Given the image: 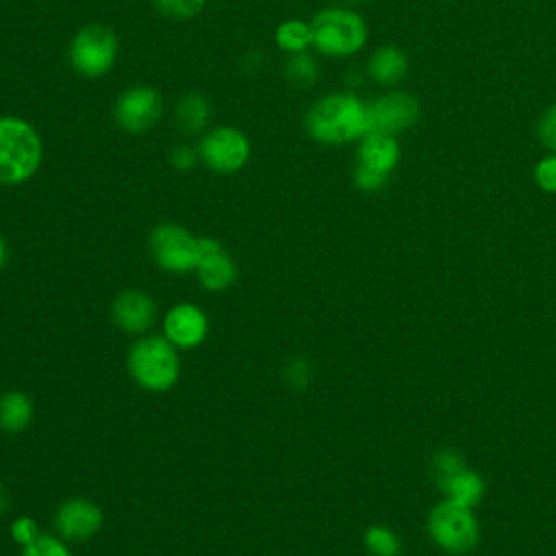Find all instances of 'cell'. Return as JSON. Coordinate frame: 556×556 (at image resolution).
<instances>
[{
    "label": "cell",
    "mask_w": 556,
    "mask_h": 556,
    "mask_svg": "<svg viewBox=\"0 0 556 556\" xmlns=\"http://www.w3.org/2000/svg\"><path fill=\"white\" fill-rule=\"evenodd\" d=\"M308 137L321 146H348L369 132L367 102L352 91H332L317 98L306 115Z\"/></svg>",
    "instance_id": "cell-1"
},
{
    "label": "cell",
    "mask_w": 556,
    "mask_h": 556,
    "mask_svg": "<svg viewBox=\"0 0 556 556\" xmlns=\"http://www.w3.org/2000/svg\"><path fill=\"white\" fill-rule=\"evenodd\" d=\"M43 161V139L24 117H0V185H22L30 180Z\"/></svg>",
    "instance_id": "cell-2"
},
{
    "label": "cell",
    "mask_w": 556,
    "mask_h": 556,
    "mask_svg": "<svg viewBox=\"0 0 556 556\" xmlns=\"http://www.w3.org/2000/svg\"><path fill=\"white\" fill-rule=\"evenodd\" d=\"M313 48L328 59H350L369 39L365 17L352 7H326L311 20Z\"/></svg>",
    "instance_id": "cell-3"
},
{
    "label": "cell",
    "mask_w": 556,
    "mask_h": 556,
    "mask_svg": "<svg viewBox=\"0 0 556 556\" xmlns=\"http://www.w3.org/2000/svg\"><path fill=\"white\" fill-rule=\"evenodd\" d=\"M128 371L141 389L167 391L180 374L176 345L159 334L137 339L128 350Z\"/></svg>",
    "instance_id": "cell-4"
},
{
    "label": "cell",
    "mask_w": 556,
    "mask_h": 556,
    "mask_svg": "<svg viewBox=\"0 0 556 556\" xmlns=\"http://www.w3.org/2000/svg\"><path fill=\"white\" fill-rule=\"evenodd\" d=\"M119 41L113 28L104 24L83 26L70 41V65L85 78H100L109 74L117 61Z\"/></svg>",
    "instance_id": "cell-5"
},
{
    "label": "cell",
    "mask_w": 556,
    "mask_h": 556,
    "mask_svg": "<svg viewBox=\"0 0 556 556\" xmlns=\"http://www.w3.org/2000/svg\"><path fill=\"white\" fill-rule=\"evenodd\" d=\"M432 541L450 554H467L478 543V521L469 506L445 500L428 517Z\"/></svg>",
    "instance_id": "cell-6"
},
{
    "label": "cell",
    "mask_w": 556,
    "mask_h": 556,
    "mask_svg": "<svg viewBox=\"0 0 556 556\" xmlns=\"http://www.w3.org/2000/svg\"><path fill=\"white\" fill-rule=\"evenodd\" d=\"M198 152L211 172L237 174L250 161V139L235 126H215L200 137Z\"/></svg>",
    "instance_id": "cell-7"
},
{
    "label": "cell",
    "mask_w": 556,
    "mask_h": 556,
    "mask_svg": "<svg viewBox=\"0 0 556 556\" xmlns=\"http://www.w3.org/2000/svg\"><path fill=\"white\" fill-rule=\"evenodd\" d=\"M200 237L178 224H159L150 235V252L156 265L169 274L195 269Z\"/></svg>",
    "instance_id": "cell-8"
},
{
    "label": "cell",
    "mask_w": 556,
    "mask_h": 556,
    "mask_svg": "<svg viewBox=\"0 0 556 556\" xmlns=\"http://www.w3.org/2000/svg\"><path fill=\"white\" fill-rule=\"evenodd\" d=\"M367 117L369 130L397 137L417 126L421 117V102L410 91L389 89L367 102Z\"/></svg>",
    "instance_id": "cell-9"
},
{
    "label": "cell",
    "mask_w": 556,
    "mask_h": 556,
    "mask_svg": "<svg viewBox=\"0 0 556 556\" xmlns=\"http://www.w3.org/2000/svg\"><path fill=\"white\" fill-rule=\"evenodd\" d=\"M161 115L163 98L154 87L148 85H132L124 89L113 104L115 124L130 135H139L154 128Z\"/></svg>",
    "instance_id": "cell-10"
},
{
    "label": "cell",
    "mask_w": 556,
    "mask_h": 556,
    "mask_svg": "<svg viewBox=\"0 0 556 556\" xmlns=\"http://www.w3.org/2000/svg\"><path fill=\"white\" fill-rule=\"evenodd\" d=\"M163 332L172 345L191 350L206 339L208 319H206L204 311H200L193 304L182 302L167 311L165 321H163Z\"/></svg>",
    "instance_id": "cell-11"
},
{
    "label": "cell",
    "mask_w": 556,
    "mask_h": 556,
    "mask_svg": "<svg viewBox=\"0 0 556 556\" xmlns=\"http://www.w3.org/2000/svg\"><path fill=\"white\" fill-rule=\"evenodd\" d=\"M102 526V510L83 497L67 500L54 515V528L65 541H85Z\"/></svg>",
    "instance_id": "cell-12"
},
{
    "label": "cell",
    "mask_w": 556,
    "mask_h": 556,
    "mask_svg": "<svg viewBox=\"0 0 556 556\" xmlns=\"http://www.w3.org/2000/svg\"><path fill=\"white\" fill-rule=\"evenodd\" d=\"M195 274L200 282L208 291H222L232 285L237 278V267L232 256L224 250V245L211 237H200Z\"/></svg>",
    "instance_id": "cell-13"
},
{
    "label": "cell",
    "mask_w": 556,
    "mask_h": 556,
    "mask_svg": "<svg viewBox=\"0 0 556 556\" xmlns=\"http://www.w3.org/2000/svg\"><path fill=\"white\" fill-rule=\"evenodd\" d=\"M402 146L397 137L369 130L356 141V165L391 176L393 169L400 165Z\"/></svg>",
    "instance_id": "cell-14"
},
{
    "label": "cell",
    "mask_w": 556,
    "mask_h": 556,
    "mask_svg": "<svg viewBox=\"0 0 556 556\" xmlns=\"http://www.w3.org/2000/svg\"><path fill=\"white\" fill-rule=\"evenodd\" d=\"M156 317V306L150 295L141 291H124L113 302V319L115 324L130 334L146 332Z\"/></svg>",
    "instance_id": "cell-15"
},
{
    "label": "cell",
    "mask_w": 556,
    "mask_h": 556,
    "mask_svg": "<svg viewBox=\"0 0 556 556\" xmlns=\"http://www.w3.org/2000/svg\"><path fill=\"white\" fill-rule=\"evenodd\" d=\"M367 74L380 87H395L408 74V56L397 46H380L367 61Z\"/></svg>",
    "instance_id": "cell-16"
},
{
    "label": "cell",
    "mask_w": 556,
    "mask_h": 556,
    "mask_svg": "<svg viewBox=\"0 0 556 556\" xmlns=\"http://www.w3.org/2000/svg\"><path fill=\"white\" fill-rule=\"evenodd\" d=\"M211 115H213L211 102L198 91H189V93L180 96L174 106V124L180 132H185L189 137L204 135L206 126L211 122Z\"/></svg>",
    "instance_id": "cell-17"
},
{
    "label": "cell",
    "mask_w": 556,
    "mask_h": 556,
    "mask_svg": "<svg viewBox=\"0 0 556 556\" xmlns=\"http://www.w3.org/2000/svg\"><path fill=\"white\" fill-rule=\"evenodd\" d=\"M439 489L447 495V500L458 502V504L471 508V506H476V504L482 500V495H484V480H482L476 471H471L469 467H465V469H460L458 473H454V476H450L447 480H443V482L439 484Z\"/></svg>",
    "instance_id": "cell-18"
},
{
    "label": "cell",
    "mask_w": 556,
    "mask_h": 556,
    "mask_svg": "<svg viewBox=\"0 0 556 556\" xmlns=\"http://www.w3.org/2000/svg\"><path fill=\"white\" fill-rule=\"evenodd\" d=\"M33 417L30 400L20 391H7L0 395V430L15 434L26 430Z\"/></svg>",
    "instance_id": "cell-19"
},
{
    "label": "cell",
    "mask_w": 556,
    "mask_h": 556,
    "mask_svg": "<svg viewBox=\"0 0 556 556\" xmlns=\"http://www.w3.org/2000/svg\"><path fill=\"white\" fill-rule=\"evenodd\" d=\"M274 39L276 46L287 52V54H295V52H304L308 48H313V30H311V22L291 17L285 20L276 26L274 30Z\"/></svg>",
    "instance_id": "cell-20"
},
{
    "label": "cell",
    "mask_w": 556,
    "mask_h": 556,
    "mask_svg": "<svg viewBox=\"0 0 556 556\" xmlns=\"http://www.w3.org/2000/svg\"><path fill=\"white\" fill-rule=\"evenodd\" d=\"M285 78L295 89L313 87L319 78V65H317L315 56L308 54V50L289 54L285 61Z\"/></svg>",
    "instance_id": "cell-21"
},
{
    "label": "cell",
    "mask_w": 556,
    "mask_h": 556,
    "mask_svg": "<svg viewBox=\"0 0 556 556\" xmlns=\"http://www.w3.org/2000/svg\"><path fill=\"white\" fill-rule=\"evenodd\" d=\"M365 547L374 556H397L400 554V539L387 526H371L365 532Z\"/></svg>",
    "instance_id": "cell-22"
},
{
    "label": "cell",
    "mask_w": 556,
    "mask_h": 556,
    "mask_svg": "<svg viewBox=\"0 0 556 556\" xmlns=\"http://www.w3.org/2000/svg\"><path fill=\"white\" fill-rule=\"evenodd\" d=\"M156 11L169 20H193L206 7V0H152Z\"/></svg>",
    "instance_id": "cell-23"
},
{
    "label": "cell",
    "mask_w": 556,
    "mask_h": 556,
    "mask_svg": "<svg viewBox=\"0 0 556 556\" xmlns=\"http://www.w3.org/2000/svg\"><path fill=\"white\" fill-rule=\"evenodd\" d=\"M532 178L541 191L556 193V152H549L536 161Z\"/></svg>",
    "instance_id": "cell-24"
},
{
    "label": "cell",
    "mask_w": 556,
    "mask_h": 556,
    "mask_svg": "<svg viewBox=\"0 0 556 556\" xmlns=\"http://www.w3.org/2000/svg\"><path fill=\"white\" fill-rule=\"evenodd\" d=\"M22 556H72V552L65 547L61 539L41 534L22 549Z\"/></svg>",
    "instance_id": "cell-25"
},
{
    "label": "cell",
    "mask_w": 556,
    "mask_h": 556,
    "mask_svg": "<svg viewBox=\"0 0 556 556\" xmlns=\"http://www.w3.org/2000/svg\"><path fill=\"white\" fill-rule=\"evenodd\" d=\"M536 137L543 148L556 152V102H552L536 122Z\"/></svg>",
    "instance_id": "cell-26"
},
{
    "label": "cell",
    "mask_w": 556,
    "mask_h": 556,
    "mask_svg": "<svg viewBox=\"0 0 556 556\" xmlns=\"http://www.w3.org/2000/svg\"><path fill=\"white\" fill-rule=\"evenodd\" d=\"M169 163L174 169L178 172H189L200 163V152L198 146H189V143H176L169 152Z\"/></svg>",
    "instance_id": "cell-27"
},
{
    "label": "cell",
    "mask_w": 556,
    "mask_h": 556,
    "mask_svg": "<svg viewBox=\"0 0 556 556\" xmlns=\"http://www.w3.org/2000/svg\"><path fill=\"white\" fill-rule=\"evenodd\" d=\"M389 182V176L384 174H378V172H371V169H365V167H354V185L365 191V193H376L380 189H384Z\"/></svg>",
    "instance_id": "cell-28"
},
{
    "label": "cell",
    "mask_w": 556,
    "mask_h": 556,
    "mask_svg": "<svg viewBox=\"0 0 556 556\" xmlns=\"http://www.w3.org/2000/svg\"><path fill=\"white\" fill-rule=\"evenodd\" d=\"M11 536L15 543H20L22 547H26L28 543H33L35 539H39V526L35 519L30 517H17L13 523H11Z\"/></svg>",
    "instance_id": "cell-29"
},
{
    "label": "cell",
    "mask_w": 556,
    "mask_h": 556,
    "mask_svg": "<svg viewBox=\"0 0 556 556\" xmlns=\"http://www.w3.org/2000/svg\"><path fill=\"white\" fill-rule=\"evenodd\" d=\"M287 378H289V382L293 384V387H304L306 382H308V378H311V369H308V365L304 363V361H293L291 365H289V374H287Z\"/></svg>",
    "instance_id": "cell-30"
},
{
    "label": "cell",
    "mask_w": 556,
    "mask_h": 556,
    "mask_svg": "<svg viewBox=\"0 0 556 556\" xmlns=\"http://www.w3.org/2000/svg\"><path fill=\"white\" fill-rule=\"evenodd\" d=\"M7 258H9V248H7V241H4V237L0 235V269L4 267Z\"/></svg>",
    "instance_id": "cell-31"
},
{
    "label": "cell",
    "mask_w": 556,
    "mask_h": 556,
    "mask_svg": "<svg viewBox=\"0 0 556 556\" xmlns=\"http://www.w3.org/2000/svg\"><path fill=\"white\" fill-rule=\"evenodd\" d=\"M7 506H9V497H7V491L0 486V515L7 510Z\"/></svg>",
    "instance_id": "cell-32"
},
{
    "label": "cell",
    "mask_w": 556,
    "mask_h": 556,
    "mask_svg": "<svg viewBox=\"0 0 556 556\" xmlns=\"http://www.w3.org/2000/svg\"><path fill=\"white\" fill-rule=\"evenodd\" d=\"M345 2H350V4H363V2H367V0H345Z\"/></svg>",
    "instance_id": "cell-33"
}]
</instances>
